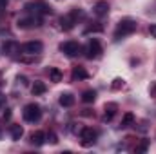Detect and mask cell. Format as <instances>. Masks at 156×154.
Instances as JSON below:
<instances>
[{"label": "cell", "instance_id": "52a82bcc", "mask_svg": "<svg viewBox=\"0 0 156 154\" xmlns=\"http://www.w3.org/2000/svg\"><path fill=\"white\" fill-rule=\"evenodd\" d=\"M42 49H44V45H42V42H38V40L27 42V44L22 45V53L24 54H40Z\"/></svg>", "mask_w": 156, "mask_h": 154}, {"label": "cell", "instance_id": "ba28073f", "mask_svg": "<svg viewBox=\"0 0 156 154\" xmlns=\"http://www.w3.org/2000/svg\"><path fill=\"white\" fill-rule=\"evenodd\" d=\"M107 13H109V4H107L105 0L96 2V5H94V15H96V16H105Z\"/></svg>", "mask_w": 156, "mask_h": 154}, {"label": "cell", "instance_id": "30bf717a", "mask_svg": "<svg viewBox=\"0 0 156 154\" xmlns=\"http://www.w3.org/2000/svg\"><path fill=\"white\" fill-rule=\"evenodd\" d=\"M58 102H60L62 107H73L75 105V96L71 93H62L60 98H58Z\"/></svg>", "mask_w": 156, "mask_h": 154}, {"label": "cell", "instance_id": "8fae6325", "mask_svg": "<svg viewBox=\"0 0 156 154\" xmlns=\"http://www.w3.org/2000/svg\"><path fill=\"white\" fill-rule=\"evenodd\" d=\"M4 51H5L9 56H16V53H20L22 47H20L16 42H7V44H4Z\"/></svg>", "mask_w": 156, "mask_h": 154}, {"label": "cell", "instance_id": "7c38bea8", "mask_svg": "<svg viewBox=\"0 0 156 154\" xmlns=\"http://www.w3.org/2000/svg\"><path fill=\"white\" fill-rule=\"evenodd\" d=\"M104 111H105L104 118H105L107 121H109V120H113V116L116 114V111H118V103H115V102H111V103H105Z\"/></svg>", "mask_w": 156, "mask_h": 154}, {"label": "cell", "instance_id": "7a4b0ae2", "mask_svg": "<svg viewBox=\"0 0 156 154\" xmlns=\"http://www.w3.org/2000/svg\"><path fill=\"white\" fill-rule=\"evenodd\" d=\"M22 116H24L26 121L35 123V121H38L40 118H42V109H40V105H37V103H27L24 107V111H22Z\"/></svg>", "mask_w": 156, "mask_h": 154}, {"label": "cell", "instance_id": "4fadbf2b", "mask_svg": "<svg viewBox=\"0 0 156 154\" xmlns=\"http://www.w3.org/2000/svg\"><path fill=\"white\" fill-rule=\"evenodd\" d=\"M31 143H33L35 147H40V145H44V143H45V132H42V131H37V132H33V134H31Z\"/></svg>", "mask_w": 156, "mask_h": 154}, {"label": "cell", "instance_id": "d6986e66", "mask_svg": "<svg viewBox=\"0 0 156 154\" xmlns=\"http://www.w3.org/2000/svg\"><path fill=\"white\" fill-rule=\"evenodd\" d=\"M73 78L85 80V78H89V73H87L85 69H82V67H75V69H73Z\"/></svg>", "mask_w": 156, "mask_h": 154}, {"label": "cell", "instance_id": "6da1fadb", "mask_svg": "<svg viewBox=\"0 0 156 154\" xmlns=\"http://www.w3.org/2000/svg\"><path fill=\"white\" fill-rule=\"evenodd\" d=\"M136 31V22L133 18H122L116 26V31H115V40H120L127 35H133Z\"/></svg>", "mask_w": 156, "mask_h": 154}, {"label": "cell", "instance_id": "cb8c5ba5", "mask_svg": "<svg viewBox=\"0 0 156 154\" xmlns=\"http://www.w3.org/2000/svg\"><path fill=\"white\" fill-rule=\"evenodd\" d=\"M149 33H151V37H153V38H156V24H153V26L149 27Z\"/></svg>", "mask_w": 156, "mask_h": 154}, {"label": "cell", "instance_id": "ffe728a7", "mask_svg": "<svg viewBox=\"0 0 156 154\" xmlns=\"http://www.w3.org/2000/svg\"><path fill=\"white\" fill-rule=\"evenodd\" d=\"M147 149H149V140H142V143H140V145H136V149H134V151H136V152H145Z\"/></svg>", "mask_w": 156, "mask_h": 154}, {"label": "cell", "instance_id": "5bb4252c", "mask_svg": "<svg viewBox=\"0 0 156 154\" xmlns=\"http://www.w3.org/2000/svg\"><path fill=\"white\" fill-rule=\"evenodd\" d=\"M9 132H11V138H13V140H20V138L24 136V127H22V125H11Z\"/></svg>", "mask_w": 156, "mask_h": 154}, {"label": "cell", "instance_id": "484cf974", "mask_svg": "<svg viewBox=\"0 0 156 154\" xmlns=\"http://www.w3.org/2000/svg\"><path fill=\"white\" fill-rule=\"evenodd\" d=\"M151 96L156 100V85H153V87H151Z\"/></svg>", "mask_w": 156, "mask_h": 154}, {"label": "cell", "instance_id": "8992f818", "mask_svg": "<svg viewBox=\"0 0 156 154\" xmlns=\"http://www.w3.org/2000/svg\"><path fill=\"white\" fill-rule=\"evenodd\" d=\"M60 51H62V53H66L69 58H75V56H78V54H80L82 47H80V44H78V42L69 40V42H64V44L60 45Z\"/></svg>", "mask_w": 156, "mask_h": 154}, {"label": "cell", "instance_id": "e0dca14e", "mask_svg": "<svg viewBox=\"0 0 156 154\" xmlns=\"http://www.w3.org/2000/svg\"><path fill=\"white\" fill-rule=\"evenodd\" d=\"M96 100V91H83V94H82V102L83 103H93Z\"/></svg>", "mask_w": 156, "mask_h": 154}, {"label": "cell", "instance_id": "d4e9b609", "mask_svg": "<svg viewBox=\"0 0 156 154\" xmlns=\"http://www.w3.org/2000/svg\"><path fill=\"white\" fill-rule=\"evenodd\" d=\"M18 82H22V85H27V78L26 76H18Z\"/></svg>", "mask_w": 156, "mask_h": 154}, {"label": "cell", "instance_id": "9a60e30c", "mask_svg": "<svg viewBox=\"0 0 156 154\" xmlns=\"http://www.w3.org/2000/svg\"><path fill=\"white\" fill-rule=\"evenodd\" d=\"M62 71L58 69V67H49V78H51V82H55V83H58V82H62Z\"/></svg>", "mask_w": 156, "mask_h": 154}, {"label": "cell", "instance_id": "5b68a950", "mask_svg": "<svg viewBox=\"0 0 156 154\" xmlns=\"http://www.w3.org/2000/svg\"><path fill=\"white\" fill-rule=\"evenodd\" d=\"M96 138H98V132L94 129H91V127H83L80 131V140H82V145H85V147L94 145Z\"/></svg>", "mask_w": 156, "mask_h": 154}, {"label": "cell", "instance_id": "3957f363", "mask_svg": "<svg viewBox=\"0 0 156 154\" xmlns=\"http://www.w3.org/2000/svg\"><path fill=\"white\" fill-rule=\"evenodd\" d=\"M16 26H18L20 29H31V27H40V26H42V18H40V15L29 13L27 16H22V18H18Z\"/></svg>", "mask_w": 156, "mask_h": 154}, {"label": "cell", "instance_id": "2e32d148", "mask_svg": "<svg viewBox=\"0 0 156 154\" xmlns=\"http://www.w3.org/2000/svg\"><path fill=\"white\" fill-rule=\"evenodd\" d=\"M45 89H47V87H45V83H44V82H35V83L31 85V93H33L35 96L44 94V93H45Z\"/></svg>", "mask_w": 156, "mask_h": 154}, {"label": "cell", "instance_id": "4316f807", "mask_svg": "<svg viewBox=\"0 0 156 154\" xmlns=\"http://www.w3.org/2000/svg\"><path fill=\"white\" fill-rule=\"evenodd\" d=\"M5 5H7V0H0V9H5Z\"/></svg>", "mask_w": 156, "mask_h": 154}, {"label": "cell", "instance_id": "277c9868", "mask_svg": "<svg viewBox=\"0 0 156 154\" xmlns=\"http://www.w3.org/2000/svg\"><path fill=\"white\" fill-rule=\"evenodd\" d=\"M102 53H104L102 44H100L96 38L89 40V44H87V47H85V56H87L89 60H94V58H100Z\"/></svg>", "mask_w": 156, "mask_h": 154}, {"label": "cell", "instance_id": "ac0fdd59", "mask_svg": "<svg viewBox=\"0 0 156 154\" xmlns=\"http://www.w3.org/2000/svg\"><path fill=\"white\" fill-rule=\"evenodd\" d=\"M133 123H134V114H133V113H125L123 118H122L120 127H122V129H125V127H129V125H133Z\"/></svg>", "mask_w": 156, "mask_h": 154}, {"label": "cell", "instance_id": "9c48e42d", "mask_svg": "<svg viewBox=\"0 0 156 154\" xmlns=\"http://www.w3.org/2000/svg\"><path fill=\"white\" fill-rule=\"evenodd\" d=\"M75 24H76V20H75L71 15H66V16L60 18V26H62L64 31H71V29L75 27Z\"/></svg>", "mask_w": 156, "mask_h": 154}, {"label": "cell", "instance_id": "83f0119b", "mask_svg": "<svg viewBox=\"0 0 156 154\" xmlns=\"http://www.w3.org/2000/svg\"><path fill=\"white\" fill-rule=\"evenodd\" d=\"M4 102H5V100H4V96L0 94V109H2V105H4Z\"/></svg>", "mask_w": 156, "mask_h": 154}, {"label": "cell", "instance_id": "7402d4cb", "mask_svg": "<svg viewBox=\"0 0 156 154\" xmlns=\"http://www.w3.org/2000/svg\"><path fill=\"white\" fill-rule=\"evenodd\" d=\"M111 87H113L115 91L122 89V87H123V80H122V78H115V80H113V83H111Z\"/></svg>", "mask_w": 156, "mask_h": 154}, {"label": "cell", "instance_id": "44dd1931", "mask_svg": "<svg viewBox=\"0 0 156 154\" xmlns=\"http://www.w3.org/2000/svg\"><path fill=\"white\" fill-rule=\"evenodd\" d=\"M102 31H104V27H102V26H89L83 33H85V35H89V33H102Z\"/></svg>", "mask_w": 156, "mask_h": 154}, {"label": "cell", "instance_id": "603a6c76", "mask_svg": "<svg viewBox=\"0 0 156 154\" xmlns=\"http://www.w3.org/2000/svg\"><path fill=\"white\" fill-rule=\"evenodd\" d=\"M45 140H47L49 143H58V138H56V134H55L53 131H49V134L45 136Z\"/></svg>", "mask_w": 156, "mask_h": 154}]
</instances>
